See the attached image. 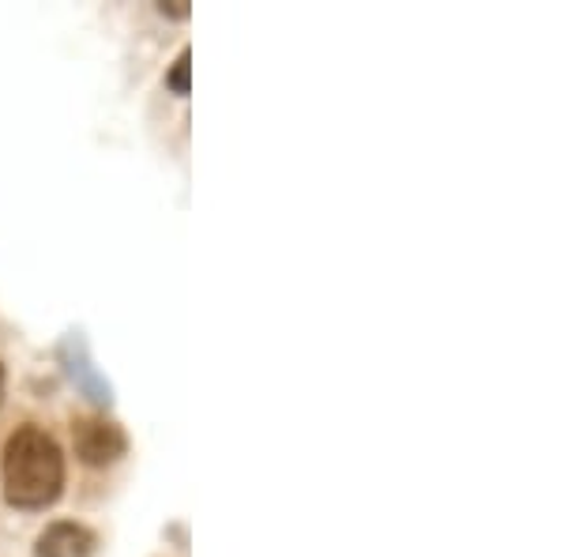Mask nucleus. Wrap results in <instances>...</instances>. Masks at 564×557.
Instances as JSON below:
<instances>
[{
    "mask_svg": "<svg viewBox=\"0 0 564 557\" xmlns=\"http://www.w3.org/2000/svg\"><path fill=\"white\" fill-rule=\"evenodd\" d=\"M0 399H4V369H0Z\"/></svg>",
    "mask_w": 564,
    "mask_h": 557,
    "instance_id": "obj_6",
    "label": "nucleus"
},
{
    "mask_svg": "<svg viewBox=\"0 0 564 557\" xmlns=\"http://www.w3.org/2000/svg\"><path fill=\"white\" fill-rule=\"evenodd\" d=\"M162 15H174V20H188V4L185 0H174V4H159Z\"/></svg>",
    "mask_w": 564,
    "mask_h": 557,
    "instance_id": "obj_5",
    "label": "nucleus"
},
{
    "mask_svg": "<svg viewBox=\"0 0 564 557\" xmlns=\"http://www.w3.org/2000/svg\"><path fill=\"white\" fill-rule=\"evenodd\" d=\"M72 441H76V456L87 463V468L117 463L124 456V449H129L124 429L106 422V418H79V422L72 426Z\"/></svg>",
    "mask_w": 564,
    "mask_h": 557,
    "instance_id": "obj_2",
    "label": "nucleus"
},
{
    "mask_svg": "<svg viewBox=\"0 0 564 557\" xmlns=\"http://www.w3.org/2000/svg\"><path fill=\"white\" fill-rule=\"evenodd\" d=\"M90 550H95V535L84 524H68V519L45 527L34 546L39 557H90Z\"/></svg>",
    "mask_w": 564,
    "mask_h": 557,
    "instance_id": "obj_3",
    "label": "nucleus"
},
{
    "mask_svg": "<svg viewBox=\"0 0 564 557\" xmlns=\"http://www.w3.org/2000/svg\"><path fill=\"white\" fill-rule=\"evenodd\" d=\"M188 72H193V50H181V57L174 61V68L166 76V87L174 95H188Z\"/></svg>",
    "mask_w": 564,
    "mask_h": 557,
    "instance_id": "obj_4",
    "label": "nucleus"
},
{
    "mask_svg": "<svg viewBox=\"0 0 564 557\" xmlns=\"http://www.w3.org/2000/svg\"><path fill=\"white\" fill-rule=\"evenodd\" d=\"M65 486V456L45 429L23 426L4 444V497L20 508H42Z\"/></svg>",
    "mask_w": 564,
    "mask_h": 557,
    "instance_id": "obj_1",
    "label": "nucleus"
}]
</instances>
